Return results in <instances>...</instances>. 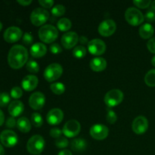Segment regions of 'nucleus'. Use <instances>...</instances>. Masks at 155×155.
Wrapping results in <instances>:
<instances>
[{
  "mask_svg": "<svg viewBox=\"0 0 155 155\" xmlns=\"http://www.w3.org/2000/svg\"><path fill=\"white\" fill-rule=\"evenodd\" d=\"M80 130H81V126L80 123L76 120H71L64 125L62 132L66 137L73 138L77 136L80 133Z\"/></svg>",
  "mask_w": 155,
  "mask_h": 155,
  "instance_id": "obj_9",
  "label": "nucleus"
},
{
  "mask_svg": "<svg viewBox=\"0 0 155 155\" xmlns=\"http://www.w3.org/2000/svg\"><path fill=\"white\" fill-rule=\"evenodd\" d=\"M50 89L55 95H61L65 92V86L62 83H54L50 86Z\"/></svg>",
  "mask_w": 155,
  "mask_h": 155,
  "instance_id": "obj_27",
  "label": "nucleus"
},
{
  "mask_svg": "<svg viewBox=\"0 0 155 155\" xmlns=\"http://www.w3.org/2000/svg\"><path fill=\"white\" fill-rule=\"evenodd\" d=\"M44 148H45V140L43 137L39 135L33 136L27 142V149L31 154L38 155L41 154Z\"/></svg>",
  "mask_w": 155,
  "mask_h": 155,
  "instance_id": "obj_3",
  "label": "nucleus"
},
{
  "mask_svg": "<svg viewBox=\"0 0 155 155\" xmlns=\"http://www.w3.org/2000/svg\"><path fill=\"white\" fill-rule=\"evenodd\" d=\"M71 148L76 152H83L87 148V142L84 139H75L71 142Z\"/></svg>",
  "mask_w": 155,
  "mask_h": 155,
  "instance_id": "obj_23",
  "label": "nucleus"
},
{
  "mask_svg": "<svg viewBox=\"0 0 155 155\" xmlns=\"http://www.w3.org/2000/svg\"><path fill=\"white\" fill-rule=\"evenodd\" d=\"M23 95V90L19 86H15L11 90V96L15 99H18Z\"/></svg>",
  "mask_w": 155,
  "mask_h": 155,
  "instance_id": "obj_34",
  "label": "nucleus"
},
{
  "mask_svg": "<svg viewBox=\"0 0 155 155\" xmlns=\"http://www.w3.org/2000/svg\"><path fill=\"white\" fill-rule=\"evenodd\" d=\"M26 68H27V70L29 72L33 73V74H36L39 71V64L33 60L28 61L27 64H26Z\"/></svg>",
  "mask_w": 155,
  "mask_h": 155,
  "instance_id": "obj_29",
  "label": "nucleus"
},
{
  "mask_svg": "<svg viewBox=\"0 0 155 155\" xmlns=\"http://www.w3.org/2000/svg\"><path fill=\"white\" fill-rule=\"evenodd\" d=\"M11 98L6 92L0 93V107H5L10 102Z\"/></svg>",
  "mask_w": 155,
  "mask_h": 155,
  "instance_id": "obj_36",
  "label": "nucleus"
},
{
  "mask_svg": "<svg viewBox=\"0 0 155 155\" xmlns=\"http://www.w3.org/2000/svg\"><path fill=\"white\" fill-rule=\"evenodd\" d=\"M57 27L59 30L62 32H67L72 27V23L68 18H61L57 23Z\"/></svg>",
  "mask_w": 155,
  "mask_h": 155,
  "instance_id": "obj_25",
  "label": "nucleus"
},
{
  "mask_svg": "<svg viewBox=\"0 0 155 155\" xmlns=\"http://www.w3.org/2000/svg\"><path fill=\"white\" fill-rule=\"evenodd\" d=\"M4 121H5V115L3 114L2 110L0 109V127L4 124Z\"/></svg>",
  "mask_w": 155,
  "mask_h": 155,
  "instance_id": "obj_47",
  "label": "nucleus"
},
{
  "mask_svg": "<svg viewBox=\"0 0 155 155\" xmlns=\"http://www.w3.org/2000/svg\"><path fill=\"white\" fill-rule=\"evenodd\" d=\"M23 32L19 27H10L4 32V39L8 43L16 42L22 37Z\"/></svg>",
  "mask_w": 155,
  "mask_h": 155,
  "instance_id": "obj_14",
  "label": "nucleus"
},
{
  "mask_svg": "<svg viewBox=\"0 0 155 155\" xmlns=\"http://www.w3.org/2000/svg\"><path fill=\"white\" fill-rule=\"evenodd\" d=\"M148 129V120L144 116H139L136 117L132 124V130L137 135L144 134Z\"/></svg>",
  "mask_w": 155,
  "mask_h": 155,
  "instance_id": "obj_12",
  "label": "nucleus"
},
{
  "mask_svg": "<svg viewBox=\"0 0 155 155\" xmlns=\"http://www.w3.org/2000/svg\"><path fill=\"white\" fill-rule=\"evenodd\" d=\"M125 19L130 25L139 26L143 23L145 16L139 9L131 7L127 8L126 11Z\"/></svg>",
  "mask_w": 155,
  "mask_h": 155,
  "instance_id": "obj_4",
  "label": "nucleus"
},
{
  "mask_svg": "<svg viewBox=\"0 0 155 155\" xmlns=\"http://www.w3.org/2000/svg\"><path fill=\"white\" fill-rule=\"evenodd\" d=\"M39 5L45 8H50L54 5V1L52 0H39Z\"/></svg>",
  "mask_w": 155,
  "mask_h": 155,
  "instance_id": "obj_42",
  "label": "nucleus"
},
{
  "mask_svg": "<svg viewBox=\"0 0 155 155\" xmlns=\"http://www.w3.org/2000/svg\"><path fill=\"white\" fill-rule=\"evenodd\" d=\"M79 41H80V42L81 44H87L89 43V40H88V38L86 37V36H80V38H79Z\"/></svg>",
  "mask_w": 155,
  "mask_h": 155,
  "instance_id": "obj_45",
  "label": "nucleus"
},
{
  "mask_svg": "<svg viewBox=\"0 0 155 155\" xmlns=\"http://www.w3.org/2000/svg\"><path fill=\"white\" fill-rule=\"evenodd\" d=\"M124 93L120 89H111L104 95V102L109 107H116L119 105L124 100Z\"/></svg>",
  "mask_w": 155,
  "mask_h": 155,
  "instance_id": "obj_5",
  "label": "nucleus"
},
{
  "mask_svg": "<svg viewBox=\"0 0 155 155\" xmlns=\"http://www.w3.org/2000/svg\"><path fill=\"white\" fill-rule=\"evenodd\" d=\"M16 125H17V122L16 120H15V117H11L8 118L7 121H6V127H7L8 128H11V129L14 128Z\"/></svg>",
  "mask_w": 155,
  "mask_h": 155,
  "instance_id": "obj_43",
  "label": "nucleus"
},
{
  "mask_svg": "<svg viewBox=\"0 0 155 155\" xmlns=\"http://www.w3.org/2000/svg\"><path fill=\"white\" fill-rule=\"evenodd\" d=\"M90 136L96 140H104L108 136L109 130L105 125L103 124H95L89 130Z\"/></svg>",
  "mask_w": 155,
  "mask_h": 155,
  "instance_id": "obj_11",
  "label": "nucleus"
},
{
  "mask_svg": "<svg viewBox=\"0 0 155 155\" xmlns=\"http://www.w3.org/2000/svg\"><path fill=\"white\" fill-rule=\"evenodd\" d=\"M106 119H107V122L110 124H114L116 123L117 120V116L111 108L107 109V117H106Z\"/></svg>",
  "mask_w": 155,
  "mask_h": 155,
  "instance_id": "obj_32",
  "label": "nucleus"
},
{
  "mask_svg": "<svg viewBox=\"0 0 155 155\" xmlns=\"http://www.w3.org/2000/svg\"><path fill=\"white\" fill-rule=\"evenodd\" d=\"M117 29L116 23L111 19L103 21L98 26V33L104 37L110 36L115 33Z\"/></svg>",
  "mask_w": 155,
  "mask_h": 155,
  "instance_id": "obj_10",
  "label": "nucleus"
},
{
  "mask_svg": "<svg viewBox=\"0 0 155 155\" xmlns=\"http://www.w3.org/2000/svg\"><path fill=\"white\" fill-rule=\"evenodd\" d=\"M50 136L52 138H54V139H58V138L61 137V134L63 133L62 130H61L60 129L58 128H52L51 130H50Z\"/></svg>",
  "mask_w": 155,
  "mask_h": 155,
  "instance_id": "obj_39",
  "label": "nucleus"
},
{
  "mask_svg": "<svg viewBox=\"0 0 155 155\" xmlns=\"http://www.w3.org/2000/svg\"><path fill=\"white\" fill-rule=\"evenodd\" d=\"M139 36L144 39H151L154 33V29L153 26L149 23L142 24L139 30Z\"/></svg>",
  "mask_w": 155,
  "mask_h": 155,
  "instance_id": "obj_22",
  "label": "nucleus"
},
{
  "mask_svg": "<svg viewBox=\"0 0 155 155\" xmlns=\"http://www.w3.org/2000/svg\"><path fill=\"white\" fill-rule=\"evenodd\" d=\"M89 67L91 69L95 72H101L105 70L107 68V61L104 58L97 57L92 59L89 63Z\"/></svg>",
  "mask_w": 155,
  "mask_h": 155,
  "instance_id": "obj_20",
  "label": "nucleus"
},
{
  "mask_svg": "<svg viewBox=\"0 0 155 155\" xmlns=\"http://www.w3.org/2000/svg\"><path fill=\"white\" fill-rule=\"evenodd\" d=\"M73 54L77 58H82L85 57L86 54V49L83 45H78L76 46L73 50Z\"/></svg>",
  "mask_w": 155,
  "mask_h": 155,
  "instance_id": "obj_28",
  "label": "nucleus"
},
{
  "mask_svg": "<svg viewBox=\"0 0 155 155\" xmlns=\"http://www.w3.org/2000/svg\"><path fill=\"white\" fill-rule=\"evenodd\" d=\"M18 3H19L22 6H27L28 5L31 4L32 1L31 0H18Z\"/></svg>",
  "mask_w": 155,
  "mask_h": 155,
  "instance_id": "obj_44",
  "label": "nucleus"
},
{
  "mask_svg": "<svg viewBox=\"0 0 155 155\" xmlns=\"http://www.w3.org/2000/svg\"><path fill=\"white\" fill-rule=\"evenodd\" d=\"M45 103V97L43 93L36 92L30 95L29 98V105L33 110H41Z\"/></svg>",
  "mask_w": 155,
  "mask_h": 155,
  "instance_id": "obj_16",
  "label": "nucleus"
},
{
  "mask_svg": "<svg viewBox=\"0 0 155 155\" xmlns=\"http://www.w3.org/2000/svg\"><path fill=\"white\" fill-rule=\"evenodd\" d=\"M0 142L2 145L7 148L15 146L18 142V137L16 133L10 130H5L0 134Z\"/></svg>",
  "mask_w": 155,
  "mask_h": 155,
  "instance_id": "obj_8",
  "label": "nucleus"
},
{
  "mask_svg": "<svg viewBox=\"0 0 155 155\" xmlns=\"http://www.w3.org/2000/svg\"><path fill=\"white\" fill-rule=\"evenodd\" d=\"M17 127L21 133H27L31 130V123L25 117H20L17 121Z\"/></svg>",
  "mask_w": 155,
  "mask_h": 155,
  "instance_id": "obj_24",
  "label": "nucleus"
},
{
  "mask_svg": "<svg viewBox=\"0 0 155 155\" xmlns=\"http://www.w3.org/2000/svg\"><path fill=\"white\" fill-rule=\"evenodd\" d=\"M151 8H152V10H154V12H155V1H154V2H151Z\"/></svg>",
  "mask_w": 155,
  "mask_h": 155,
  "instance_id": "obj_49",
  "label": "nucleus"
},
{
  "mask_svg": "<svg viewBox=\"0 0 155 155\" xmlns=\"http://www.w3.org/2000/svg\"><path fill=\"white\" fill-rule=\"evenodd\" d=\"M24 110V105L22 101L15 100L12 101L8 105V113L13 117L20 116Z\"/></svg>",
  "mask_w": 155,
  "mask_h": 155,
  "instance_id": "obj_19",
  "label": "nucleus"
},
{
  "mask_svg": "<svg viewBox=\"0 0 155 155\" xmlns=\"http://www.w3.org/2000/svg\"><path fill=\"white\" fill-rule=\"evenodd\" d=\"M69 145V142L65 137H60L56 139L55 145L58 148H65Z\"/></svg>",
  "mask_w": 155,
  "mask_h": 155,
  "instance_id": "obj_35",
  "label": "nucleus"
},
{
  "mask_svg": "<svg viewBox=\"0 0 155 155\" xmlns=\"http://www.w3.org/2000/svg\"><path fill=\"white\" fill-rule=\"evenodd\" d=\"M145 83L150 87L155 86V69L150 70L145 76Z\"/></svg>",
  "mask_w": 155,
  "mask_h": 155,
  "instance_id": "obj_26",
  "label": "nucleus"
},
{
  "mask_svg": "<svg viewBox=\"0 0 155 155\" xmlns=\"http://www.w3.org/2000/svg\"><path fill=\"white\" fill-rule=\"evenodd\" d=\"M28 61V51L21 45H15L9 50L8 63L13 69H20Z\"/></svg>",
  "mask_w": 155,
  "mask_h": 155,
  "instance_id": "obj_1",
  "label": "nucleus"
},
{
  "mask_svg": "<svg viewBox=\"0 0 155 155\" xmlns=\"http://www.w3.org/2000/svg\"><path fill=\"white\" fill-rule=\"evenodd\" d=\"M49 18V13L48 11L42 8H37L32 12L30 15L31 23L36 27L42 26Z\"/></svg>",
  "mask_w": 155,
  "mask_h": 155,
  "instance_id": "obj_7",
  "label": "nucleus"
},
{
  "mask_svg": "<svg viewBox=\"0 0 155 155\" xmlns=\"http://www.w3.org/2000/svg\"><path fill=\"white\" fill-rule=\"evenodd\" d=\"M147 48L153 54H155V37H152L147 42Z\"/></svg>",
  "mask_w": 155,
  "mask_h": 155,
  "instance_id": "obj_41",
  "label": "nucleus"
},
{
  "mask_svg": "<svg viewBox=\"0 0 155 155\" xmlns=\"http://www.w3.org/2000/svg\"><path fill=\"white\" fill-rule=\"evenodd\" d=\"M63 73L61 65L57 63H53L48 65L44 71V77L45 80L49 83L54 82L61 77Z\"/></svg>",
  "mask_w": 155,
  "mask_h": 155,
  "instance_id": "obj_6",
  "label": "nucleus"
},
{
  "mask_svg": "<svg viewBox=\"0 0 155 155\" xmlns=\"http://www.w3.org/2000/svg\"><path fill=\"white\" fill-rule=\"evenodd\" d=\"M47 52V47L42 42L34 43L30 48V54L34 58L43 57Z\"/></svg>",
  "mask_w": 155,
  "mask_h": 155,
  "instance_id": "obj_21",
  "label": "nucleus"
},
{
  "mask_svg": "<svg viewBox=\"0 0 155 155\" xmlns=\"http://www.w3.org/2000/svg\"><path fill=\"white\" fill-rule=\"evenodd\" d=\"M2 22L0 21V31L2 30Z\"/></svg>",
  "mask_w": 155,
  "mask_h": 155,
  "instance_id": "obj_51",
  "label": "nucleus"
},
{
  "mask_svg": "<svg viewBox=\"0 0 155 155\" xmlns=\"http://www.w3.org/2000/svg\"><path fill=\"white\" fill-rule=\"evenodd\" d=\"M151 64H152L153 66L155 67V55L152 58V59H151Z\"/></svg>",
  "mask_w": 155,
  "mask_h": 155,
  "instance_id": "obj_50",
  "label": "nucleus"
},
{
  "mask_svg": "<svg viewBox=\"0 0 155 155\" xmlns=\"http://www.w3.org/2000/svg\"><path fill=\"white\" fill-rule=\"evenodd\" d=\"M31 122L34 127L39 128L43 124V119H42L40 114L33 113L31 116Z\"/></svg>",
  "mask_w": 155,
  "mask_h": 155,
  "instance_id": "obj_31",
  "label": "nucleus"
},
{
  "mask_svg": "<svg viewBox=\"0 0 155 155\" xmlns=\"http://www.w3.org/2000/svg\"><path fill=\"white\" fill-rule=\"evenodd\" d=\"M22 40L25 45H30L33 42V36L30 33H25L22 36Z\"/></svg>",
  "mask_w": 155,
  "mask_h": 155,
  "instance_id": "obj_37",
  "label": "nucleus"
},
{
  "mask_svg": "<svg viewBox=\"0 0 155 155\" xmlns=\"http://www.w3.org/2000/svg\"><path fill=\"white\" fill-rule=\"evenodd\" d=\"M151 2L150 0H134L133 4L136 6H137L139 8H147L151 5Z\"/></svg>",
  "mask_w": 155,
  "mask_h": 155,
  "instance_id": "obj_33",
  "label": "nucleus"
},
{
  "mask_svg": "<svg viewBox=\"0 0 155 155\" xmlns=\"http://www.w3.org/2000/svg\"><path fill=\"white\" fill-rule=\"evenodd\" d=\"M79 41V36L77 33L73 31L67 32L66 33L62 36L61 42L64 48L66 49H71L73 48L77 44Z\"/></svg>",
  "mask_w": 155,
  "mask_h": 155,
  "instance_id": "obj_15",
  "label": "nucleus"
},
{
  "mask_svg": "<svg viewBox=\"0 0 155 155\" xmlns=\"http://www.w3.org/2000/svg\"><path fill=\"white\" fill-rule=\"evenodd\" d=\"M65 12H66V8L63 5H56L51 8V14L53 16L55 17L62 16L64 15Z\"/></svg>",
  "mask_w": 155,
  "mask_h": 155,
  "instance_id": "obj_30",
  "label": "nucleus"
},
{
  "mask_svg": "<svg viewBox=\"0 0 155 155\" xmlns=\"http://www.w3.org/2000/svg\"><path fill=\"white\" fill-rule=\"evenodd\" d=\"M38 83H39V80H38L37 77L35 75H27L23 79L21 82V86L24 90L27 92H30L36 89Z\"/></svg>",
  "mask_w": 155,
  "mask_h": 155,
  "instance_id": "obj_18",
  "label": "nucleus"
},
{
  "mask_svg": "<svg viewBox=\"0 0 155 155\" xmlns=\"http://www.w3.org/2000/svg\"><path fill=\"white\" fill-rule=\"evenodd\" d=\"M50 51L52 54H59L62 51V48L60 46V45H58V43H53L51 44V46H50Z\"/></svg>",
  "mask_w": 155,
  "mask_h": 155,
  "instance_id": "obj_40",
  "label": "nucleus"
},
{
  "mask_svg": "<svg viewBox=\"0 0 155 155\" xmlns=\"http://www.w3.org/2000/svg\"><path fill=\"white\" fill-rule=\"evenodd\" d=\"M145 19L148 22H154L155 21V12L154 10H148L145 15Z\"/></svg>",
  "mask_w": 155,
  "mask_h": 155,
  "instance_id": "obj_38",
  "label": "nucleus"
},
{
  "mask_svg": "<svg viewBox=\"0 0 155 155\" xmlns=\"http://www.w3.org/2000/svg\"><path fill=\"white\" fill-rule=\"evenodd\" d=\"M58 30L51 24L42 25L39 30V37L45 43H51L57 39Z\"/></svg>",
  "mask_w": 155,
  "mask_h": 155,
  "instance_id": "obj_2",
  "label": "nucleus"
},
{
  "mask_svg": "<svg viewBox=\"0 0 155 155\" xmlns=\"http://www.w3.org/2000/svg\"><path fill=\"white\" fill-rule=\"evenodd\" d=\"M88 50L92 55H101L105 52L106 45L101 39H94L88 43Z\"/></svg>",
  "mask_w": 155,
  "mask_h": 155,
  "instance_id": "obj_13",
  "label": "nucleus"
},
{
  "mask_svg": "<svg viewBox=\"0 0 155 155\" xmlns=\"http://www.w3.org/2000/svg\"><path fill=\"white\" fill-rule=\"evenodd\" d=\"M0 155H5V150L1 144H0Z\"/></svg>",
  "mask_w": 155,
  "mask_h": 155,
  "instance_id": "obj_48",
  "label": "nucleus"
},
{
  "mask_svg": "<svg viewBox=\"0 0 155 155\" xmlns=\"http://www.w3.org/2000/svg\"><path fill=\"white\" fill-rule=\"evenodd\" d=\"M64 119V113L60 108L51 109L47 114V122L50 125H58Z\"/></svg>",
  "mask_w": 155,
  "mask_h": 155,
  "instance_id": "obj_17",
  "label": "nucleus"
},
{
  "mask_svg": "<svg viewBox=\"0 0 155 155\" xmlns=\"http://www.w3.org/2000/svg\"><path fill=\"white\" fill-rule=\"evenodd\" d=\"M58 155H73L72 152L69 150H67V149H64L62 151H61L58 154Z\"/></svg>",
  "mask_w": 155,
  "mask_h": 155,
  "instance_id": "obj_46",
  "label": "nucleus"
}]
</instances>
